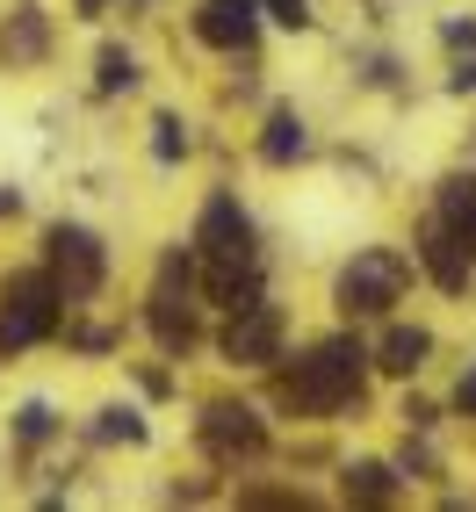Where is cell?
Listing matches in <instances>:
<instances>
[{
	"label": "cell",
	"instance_id": "1",
	"mask_svg": "<svg viewBox=\"0 0 476 512\" xmlns=\"http://www.w3.org/2000/svg\"><path fill=\"white\" fill-rule=\"evenodd\" d=\"M361 368H368L361 339H325L311 361H296L282 375V397L296 404V412H339L347 397H361Z\"/></svg>",
	"mask_w": 476,
	"mask_h": 512
},
{
	"label": "cell",
	"instance_id": "2",
	"mask_svg": "<svg viewBox=\"0 0 476 512\" xmlns=\"http://www.w3.org/2000/svg\"><path fill=\"white\" fill-rule=\"evenodd\" d=\"M188 289H195V260H188V253H166V260H159V289H152V303H145V325H152V339H159L166 354H188L195 332H202Z\"/></svg>",
	"mask_w": 476,
	"mask_h": 512
},
{
	"label": "cell",
	"instance_id": "3",
	"mask_svg": "<svg viewBox=\"0 0 476 512\" xmlns=\"http://www.w3.org/2000/svg\"><path fill=\"white\" fill-rule=\"evenodd\" d=\"M51 325H58V289H51V275H15L8 289H0V354L37 347V339H51Z\"/></svg>",
	"mask_w": 476,
	"mask_h": 512
},
{
	"label": "cell",
	"instance_id": "4",
	"mask_svg": "<svg viewBox=\"0 0 476 512\" xmlns=\"http://www.w3.org/2000/svg\"><path fill=\"white\" fill-rule=\"evenodd\" d=\"M404 282H412L404 253L368 246V253H354V260H347V275H339V303H347L354 318H376V311H390V303L404 296Z\"/></svg>",
	"mask_w": 476,
	"mask_h": 512
},
{
	"label": "cell",
	"instance_id": "5",
	"mask_svg": "<svg viewBox=\"0 0 476 512\" xmlns=\"http://www.w3.org/2000/svg\"><path fill=\"white\" fill-rule=\"evenodd\" d=\"M44 246H51V289H58V303H80V296L101 289V238H94V231L51 224Z\"/></svg>",
	"mask_w": 476,
	"mask_h": 512
},
{
	"label": "cell",
	"instance_id": "6",
	"mask_svg": "<svg viewBox=\"0 0 476 512\" xmlns=\"http://www.w3.org/2000/svg\"><path fill=\"white\" fill-rule=\"evenodd\" d=\"M195 246H202V260H231V267H260V253H253V224H246V210H238L231 195H210L202 202V224H195Z\"/></svg>",
	"mask_w": 476,
	"mask_h": 512
},
{
	"label": "cell",
	"instance_id": "7",
	"mask_svg": "<svg viewBox=\"0 0 476 512\" xmlns=\"http://www.w3.org/2000/svg\"><path fill=\"white\" fill-rule=\"evenodd\" d=\"M224 361H238V368L282 361V318H275V303H246V311H231V325H224Z\"/></svg>",
	"mask_w": 476,
	"mask_h": 512
},
{
	"label": "cell",
	"instance_id": "8",
	"mask_svg": "<svg viewBox=\"0 0 476 512\" xmlns=\"http://www.w3.org/2000/svg\"><path fill=\"white\" fill-rule=\"evenodd\" d=\"M202 448H210L217 462L260 455V448H267V426L246 412V404H210V412H202Z\"/></svg>",
	"mask_w": 476,
	"mask_h": 512
},
{
	"label": "cell",
	"instance_id": "9",
	"mask_svg": "<svg viewBox=\"0 0 476 512\" xmlns=\"http://www.w3.org/2000/svg\"><path fill=\"white\" fill-rule=\"evenodd\" d=\"M195 37L210 51H253V37H260L253 0H202L195 8Z\"/></svg>",
	"mask_w": 476,
	"mask_h": 512
},
{
	"label": "cell",
	"instance_id": "10",
	"mask_svg": "<svg viewBox=\"0 0 476 512\" xmlns=\"http://www.w3.org/2000/svg\"><path fill=\"white\" fill-rule=\"evenodd\" d=\"M440 231L476 260V174H448V181H440Z\"/></svg>",
	"mask_w": 476,
	"mask_h": 512
},
{
	"label": "cell",
	"instance_id": "11",
	"mask_svg": "<svg viewBox=\"0 0 476 512\" xmlns=\"http://www.w3.org/2000/svg\"><path fill=\"white\" fill-rule=\"evenodd\" d=\"M419 260H426V275H433L440 289H448V296H462V289H469V253L455 246L448 231H440V217L419 231Z\"/></svg>",
	"mask_w": 476,
	"mask_h": 512
},
{
	"label": "cell",
	"instance_id": "12",
	"mask_svg": "<svg viewBox=\"0 0 476 512\" xmlns=\"http://www.w3.org/2000/svg\"><path fill=\"white\" fill-rule=\"evenodd\" d=\"M202 289H210V303H224V311H246V303H260V267L202 260Z\"/></svg>",
	"mask_w": 476,
	"mask_h": 512
},
{
	"label": "cell",
	"instance_id": "13",
	"mask_svg": "<svg viewBox=\"0 0 476 512\" xmlns=\"http://www.w3.org/2000/svg\"><path fill=\"white\" fill-rule=\"evenodd\" d=\"M44 44H51V22H44V8H15L8 15V29H0V58H44Z\"/></svg>",
	"mask_w": 476,
	"mask_h": 512
},
{
	"label": "cell",
	"instance_id": "14",
	"mask_svg": "<svg viewBox=\"0 0 476 512\" xmlns=\"http://www.w3.org/2000/svg\"><path fill=\"white\" fill-rule=\"evenodd\" d=\"M303 152H311V138H303L296 109H275V116H267V138H260V159H267V166H289V159H303Z\"/></svg>",
	"mask_w": 476,
	"mask_h": 512
},
{
	"label": "cell",
	"instance_id": "15",
	"mask_svg": "<svg viewBox=\"0 0 476 512\" xmlns=\"http://www.w3.org/2000/svg\"><path fill=\"white\" fill-rule=\"evenodd\" d=\"M426 354H433V339H426L419 325H390V332H383V354H376V361H383L390 375H419V361H426Z\"/></svg>",
	"mask_w": 476,
	"mask_h": 512
},
{
	"label": "cell",
	"instance_id": "16",
	"mask_svg": "<svg viewBox=\"0 0 476 512\" xmlns=\"http://www.w3.org/2000/svg\"><path fill=\"white\" fill-rule=\"evenodd\" d=\"M390 491H397V476H390L383 462H354V469H347V498H361V505H383Z\"/></svg>",
	"mask_w": 476,
	"mask_h": 512
},
{
	"label": "cell",
	"instance_id": "17",
	"mask_svg": "<svg viewBox=\"0 0 476 512\" xmlns=\"http://www.w3.org/2000/svg\"><path fill=\"white\" fill-rule=\"evenodd\" d=\"M94 87H101V94H123V87H138V58L109 44V51L94 58Z\"/></svg>",
	"mask_w": 476,
	"mask_h": 512
},
{
	"label": "cell",
	"instance_id": "18",
	"mask_svg": "<svg viewBox=\"0 0 476 512\" xmlns=\"http://www.w3.org/2000/svg\"><path fill=\"white\" fill-rule=\"evenodd\" d=\"M152 152L174 166L181 152H188V130H181V116H152Z\"/></svg>",
	"mask_w": 476,
	"mask_h": 512
},
{
	"label": "cell",
	"instance_id": "19",
	"mask_svg": "<svg viewBox=\"0 0 476 512\" xmlns=\"http://www.w3.org/2000/svg\"><path fill=\"white\" fill-rule=\"evenodd\" d=\"M94 433H101V440H145V419H138V412H116V404H109V412L94 419Z\"/></svg>",
	"mask_w": 476,
	"mask_h": 512
},
{
	"label": "cell",
	"instance_id": "20",
	"mask_svg": "<svg viewBox=\"0 0 476 512\" xmlns=\"http://www.w3.org/2000/svg\"><path fill=\"white\" fill-rule=\"evenodd\" d=\"M253 8H267L282 29H311V0H253Z\"/></svg>",
	"mask_w": 476,
	"mask_h": 512
},
{
	"label": "cell",
	"instance_id": "21",
	"mask_svg": "<svg viewBox=\"0 0 476 512\" xmlns=\"http://www.w3.org/2000/svg\"><path fill=\"white\" fill-rule=\"evenodd\" d=\"M15 433L29 440V448H37V440L51 433V412H44V404H22V419H15Z\"/></svg>",
	"mask_w": 476,
	"mask_h": 512
},
{
	"label": "cell",
	"instance_id": "22",
	"mask_svg": "<svg viewBox=\"0 0 476 512\" xmlns=\"http://www.w3.org/2000/svg\"><path fill=\"white\" fill-rule=\"evenodd\" d=\"M448 44L455 51H476V22H448Z\"/></svg>",
	"mask_w": 476,
	"mask_h": 512
},
{
	"label": "cell",
	"instance_id": "23",
	"mask_svg": "<svg viewBox=\"0 0 476 512\" xmlns=\"http://www.w3.org/2000/svg\"><path fill=\"white\" fill-rule=\"evenodd\" d=\"M448 87H455V94H476V58H469V65H455V73H448Z\"/></svg>",
	"mask_w": 476,
	"mask_h": 512
},
{
	"label": "cell",
	"instance_id": "24",
	"mask_svg": "<svg viewBox=\"0 0 476 512\" xmlns=\"http://www.w3.org/2000/svg\"><path fill=\"white\" fill-rule=\"evenodd\" d=\"M455 404H462V412H476V368L462 375V390H455Z\"/></svg>",
	"mask_w": 476,
	"mask_h": 512
},
{
	"label": "cell",
	"instance_id": "25",
	"mask_svg": "<svg viewBox=\"0 0 476 512\" xmlns=\"http://www.w3.org/2000/svg\"><path fill=\"white\" fill-rule=\"evenodd\" d=\"M15 210H22V195L8 188V195H0V217H15Z\"/></svg>",
	"mask_w": 476,
	"mask_h": 512
},
{
	"label": "cell",
	"instance_id": "26",
	"mask_svg": "<svg viewBox=\"0 0 476 512\" xmlns=\"http://www.w3.org/2000/svg\"><path fill=\"white\" fill-rule=\"evenodd\" d=\"M80 15H101V0H80Z\"/></svg>",
	"mask_w": 476,
	"mask_h": 512
}]
</instances>
